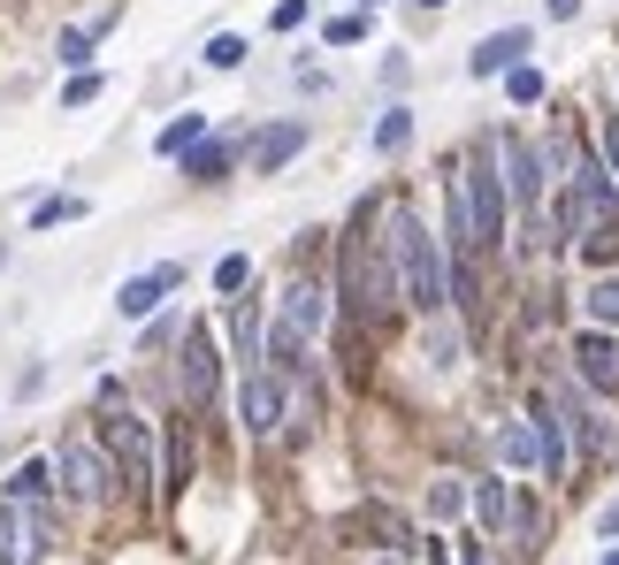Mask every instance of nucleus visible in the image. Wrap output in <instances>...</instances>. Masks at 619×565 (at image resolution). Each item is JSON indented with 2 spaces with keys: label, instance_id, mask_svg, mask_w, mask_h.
<instances>
[{
  "label": "nucleus",
  "instance_id": "obj_1",
  "mask_svg": "<svg viewBox=\"0 0 619 565\" xmlns=\"http://www.w3.org/2000/svg\"><path fill=\"white\" fill-rule=\"evenodd\" d=\"M336 298H344V321H360V329H390V313H398V276L383 253V199H360V214L336 245Z\"/></svg>",
  "mask_w": 619,
  "mask_h": 565
},
{
  "label": "nucleus",
  "instance_id": "obj_2",
  "mask_svg": "<svg viewBox=\"0 0 619 565\" xmlns=\"http://www.w3.org/2000/svg\"><path fill=\"white\" fill-rule=\"evenodd\" d=\"M383 253H390V276H398V298L413 313H444L452 306V282H444V245L429 237V222L406 207V199H383Z\"/></svg>",
  "mask_w": 619,
  "mask_h": 565
},
{
  "label": "nucleus",
  "instance_id": "obj_3",
  "mask_svg": "<svg viewBox=\"0 0 619 565\" xmlns=\"http://www.w3.org/2000/svg\"><path fill=\"white\" fill-rule=\"evenodd\" d=\"M452 184H460V207H466V230H474V253H489L497 237H505V176H497V145L474 139L452 160Z\"/></svg>",
  "mask_w": 619,
  "mask_h": 565
},
{
  "label": "nucleus",
  "instance_id": "obj_4",
  "mask_svg": "<svg viewBox=\"0 0 619 565\" xmlns=\"http://www.w3.org/2000/svg\"><path fill=\"white\" fill-rule=\"evenodd\" d=\"M54 489H62L69 505H108V497H115V458L100 451L92 428H69V435H62V451H54Z\"/></svg>",
  "mask_w": 619,
  "mask_h": 565
},
{
  "label": "nucleus",
  "instance_id": "obj_5",
  "mask_svg": "<svg viewBox=\"0 0 619 565\" xmlns=\"http://www.w3.org/2000/svg\"><path fill=\"white\" fill-rule=\"evenodd\" d=\"M92 435H100V451L115 458V481L139 489V497H154V421L131 413V406H108Z\"/></svg>",
  "mask_w": 619,
  "mask_h": 565
},
{
  "label": "nucleus",
  "instance_id": "obj_6",
  "mask_svg": "<svg viewBox=\"0 0 619 565\" xmlns=\"http://www.w3.org/2000/svg\"><path fill=\"white\" fill-rule=\"evenodd\" d=\"M489 145H497L505 207H512L520 222H535V214H543V145L528 139V131H489Z\"/></svg>",
  "mask_w": 619,
  "mask_h": 565
},
{
  "label": "nucleus",
  "instance_id": "obj_7",
  "mask_svg": "<svg viewBox=\"0 0 619 565\" xmlns=\"http://www.w3.org/2000/svg\"><path fill=\"white\" fill-rule=\"evenodd\" d=\"M176 375H184V406H191V413H214V406H222V352H214V329H207V321L184 329Z\"/></svg>",
  "mask_w": 619,
  "mask_h": 565
},
{
  "label": "nucleus",
  "instance_id": "obj_8",
  "mask_svg": "<svg viewBox=\"0 0 619 565\" xmlns=\"http://www.w3.org/2000/svg\"><path fill=\"white\" fill-rule=\"evenodd\" d=\"M284 421H291V390L268 367H245V383H237V428L253 443H268V435H284Z\"/></svg>",
  "mask_w": 619,
  "mask_h": 565
},
{
  "label": "nucleus",
  "instance_id": "obj_9",
  "mask_svg": "<svg viewBox=\"0 0 619 565\" xmlns=\"http://www.w3.org/2000/svg\"><path fill=\"white\" fill-rule=\"evenodd\" d=\"M168 290H184V261H161L146 276H131L115 290V313H123V321H154L161 306H168Z\"/></svg>",
  "mask_w": 619,
  "mask_h": 565
},
{
  "label": "nucleus",
  "instance_id": "obj_10",
  "mask_svg": "<svg viewBox=\"0 0 619 565\" xmlns=\"http://www.w3.org/2000/svg\"><path fill=\"white\" fill-rule=\"evenodd\" d=\"M344 535H367L383 558H413V551H421L413 520H406V512H390V505H367V512H352V520H344Z\"/></svg>",
  "mask_w": 619,
  "mask_h": 565
},
{
  "label": "nucleus",
  "instance_id": "obj_11",
  "mask_svg": "<svg viewBox=\"0 0 619 565\" xmlns=\"http://www.w3.org/2000/svg\"><path fill=\"white\" fill-rule=\"evenodd\" d=\"M574 375H582L597 398L619 406V344H612V329H582V336H574Z\"/></svg>",
  "mask_w": 619,
  "mask_h": 565
},
{
  "label": "nucleus",
  "instance_id": "obj_12",
  "mask_svg": "<svg viewBox=\"0 0 619 565\" xmlns=\"http://www.w3.org/2000/svg\"><path fill=\"white\" fill-rule=\"evenodd\" d=\"M535 54V31L528 23H505V31H489L474 54H466V77H505V69H520Z\"/></svg>",
  "mask_w": 619,
  "mask_h": 565
},
{
  "label": "nucleus",
  "instance_id": "obj_13",
  "mask_svg": "<svg viewBox=\"0 0 619 565\" xmlns=\"http://www.w3.org/2000/svg\"><path fill=\"white\" fill-rule=\"evenodd\" d=\"M307 123H299V115H291V123H268V131H253V145H245V168H253V176H276V168H291V160H299V153H307Z\"/></svg>",
  "mask_w": 619,
  "mask_h": 565
},
{
  "label": "nucleus",
  "instance_id": "obj_14",
  "mask_svg": "<svg viewBox=\"0 0 619 565\" xmlns=\"http://www.w3.org/2000/svg\"><path fill=\"white\" fill-rule=\"evenodd\" d=\"M329 313H336V306H329V282H313V276H291V282H284V306H276V321H291L307 344L321 336V329H329Z\"/></svg>",
  "mask_w": 619,
  "mask_h": 565
},
{
  "label": "nucleus",
  "instance_id": "obj_15",
  "mask_svg": "<svg viewBox=\"0 0 619 565\" xmlns=\"http://www.w3.org/2000/svg\"><path fill=\"white\" fill-rule=\"evenodd\" d=\"M505 543H512L520 558H543V543H551V505H543L535 489H512V512H505Z\"/></svg>",
  "mask_w": 619,
  "mask_h": 565
},
{
  "label": "nucleus",
  "instance_id": "obj_16",
  "mask_svg": "<svg viewBox=\"0 0 619 565\" xmlns=\"http://www.w3.org/2000/svg\"><path fill=\"white\" fill-rule=\"evenodd\" d=\"M497 466H505V474H543V435H535L528 413L497 421Z\"/></svg>",
  "mask_w": 619,
  "mask_h": 565
},
{
  "label": "nucleus",
  "instance_id": "obj_17",
  "mask_svg": "<svg viewBox=\"0 0 619 565\" xmlns=\"http://www.w3.org/2000/svg\"><path fill=\"white\" fill-rule=\"evenodd\" d=\"M466 497H474V528L497 543L505 535V512H512V474H482V481H466Z\"/></svg>",
  "mask_w": 619,
  "mask_h": 565
},
{
  "label": "nucleus",
  "instance_id": "obj_18",
  "mask_svg": "<svg viewBox=\"0 0 619 565\" xmlns=\"http://www.w3.org/2000/svg\"><path fill=\"white\" fill-rule=\"evenodd\" d=\"M0 497H8V505H23V512L54 505V458H23V466L0 481Z\"/></svg>",
  "mask_w": 619,
  "mask_h": 565
},
{
  "label": "nucleus",
  "instance_id": "obj_19",
  "mask_svg": "<svg viewBox=\"0 0 619 565\" xmlns=\"http://www.w3.org/2000/svg\"><path fill=\"white\" fill-rule=\"evenodd\" d=\"M230 168H237V145L230 139H199L184 153V184H222Z\"/></svg>",
  "mask_w": 619,
  "mask_h": 565
},
{
  "label": "nucleus",
  "instance_id": "obj_20",
  "mask_svg": "<svg viewBox=\"0 0 619 565\" xmlns=\"http://www.w3.org/2000/svg\"><path fill=\"white\" fill-rule=\"evenodd\" d=\"M108 31H115V8H108V15H100V23H69V31H62V38H54V54H62V62H69V77H77V69H92V46H100V38H108Z\"/></svg>",
  "mask_w": 619,
  "mask_h": 565
},
{
  "label": "nucleus",
  "instance_id": "obj_21",
  "mask_svg": "<svg viewBox=\"0 0 619 565\" xmlns=\"http://www.w3.org/2000/svg\"><path fill=\"white\" fill-rule=\"evenodd\" d=\"M199 139H214V131H207V115L191 108V115H176V123H168V131L154 139V153H161V160H184V153H191Z\"/></svg>",
  "mask_w": 619,
  "mask_h": 565
},
{
  "label": "nucleus",
  "instance_id": "obj_22",
  "mask_svg": "<svg viewBox=\"0 0 619 565\" xmlns=\"http://www.w3.org/2000/svg\"><path fill=\"white\" fill-rule=\"evenodd\" d=\"M582 306H589V329H619V276H589Z\"/></svg>",
  "mask_w": 619,
  "mask_h": 565
},
{
  "label": "nucleus",
  "instance_id": "obj_23",
  "mask_svg": "<svg viewBox=\"0 0 619 565\" xmlns=\"http://www.w3.org/2000/svg\"><path fill=\"white\" fill-rule=\"evenodd\" d=\"M406 145H413V108L398 100V108L375 115V153H406Z\"/></svg>",
  "mask_w": 619,
  "mask_h": 565
},
{
  "label": "nucleus",
  "instance_id": "obj_24",
  "mask_svg": "<svg viewBox=\"0 0 619 565\" xmlns=\"http://www.w3.org/2000/svg\"><path fill=\"white\" fill-rule=\"evenodd\" d=\"M62 222H85V199L77 191H54V199L31 207V230H62Z\"/></svg>",
  "mask_w": 619,
  "mask_h": 565
},
{
  "label": "nucleus",
  "instance_id": "obj_25",
  "mask_svg": "<svg viewBox=\"0 0 619 565\" xmlns=\"http://www.w3.org/2000/svg\"><path fill=\"white\" fill-rule=\"evenodd\" d=\"M460 512H466L460 474H436V481H429V520H460Z\"/></svg>",
  "mask_w": 619,
  "mask_h": 565
},
{
  "label": "nucleus",
  "instance_id": "obj_26",
  "mask_svg": "<svg viewBox=\"0 0 619 565\" xmlns=\"http://www.w3.org/2000/svg\"><path fill=\"white\" fill-rule=\"evenodd\" d=\"M199 62H207V69H245V38H237V31H214V38L199 46Z\"/></svg>",
  "mask_w": 619,
  "mask_h": 565
},
{
  "label": "nucleus",
  "instance_id": "obj_27",
  "mask_svg": "<svg viewBox=\"0 0 619 565\" xmlns=\"http://www.w3.org/2000/svg\"><path fill=\"white\" fill-rule=\"evenodd\" d=\"M505 100H512V108H535V100H543V69H535V62L505 69Z\"/></svg>",
  "mask_w": 619,
  "mask_h": 565
},
{
  "label": "nucleus",
  "instance_id": "obj_28",
  "mask_svg": "<svg viewBox=\"0 0 619 565\" xmlns=\"http://www.w3.org/2000/svg\"><path fill=\"white\" fill-rule=\"evenodd\" d=\"M245 282H253V261H245V253H222V261H214V290H222V298H237Z\"/></svg>",
  "mask_w": 619,
  "mask_h": 565
},
{
  "label": "nucleus",
  "instance_id": "obj_29",
  "mask_svg": "<svg viewBox=\"0 0 619 565\" xmlns=\"http://www.w3.org/2000/svg\"><path fill=\"white\" fill-rule=\"evenodd\" d=\"M100 92H108V77H100V69H77V77L62 85V108H92Z\"/></svg>",
  "mask_w": 619,
  "mask_h": 565
},
{
  "label": "nucleus",
  "instance_id": "obj_30",
  "mask_svg": "<svg viewBox=\"0 0 619 565\" xmlns=\"http://www.w3.org/2000/svg\"><path fill=\"white\" fill-rule=\"evenodd\" d=\"M367 38V15H329L321 23V46H360Z\"/></svg>",
  "mask_w": 619,
  "mask_h": 565
},
{
  "label": "nucleus",
  "instance_id": "obj_31",
  "mask_svg": "<svg viewBox=\"0 0 619 565\" xmlns=\"http://www.w3.org/2000/svg\"><path fill=\"white\" fill-rule=\"evenodd\" d=\"M452 565H489V535H482V528H460V535H452Z\"/></svg>",
  "mask_w": 619,
  "mask_h": 565
},
{
  "label": "nucleus",
  "instance_id": "obj_32",
  "mask_svg": "<svg viewBox=\"0 0 619 565\" xmlns=\"http://www.w3.org/2000/svg\"><path fill=\"white\" fill-rule=\"evenodd\" d=\"M184 481H191V435L176 428V443H168V497H176Z\"/></svg>",
  "mask_w": 619,
  "mask_h": 565
},
{
  "label": "nucleus",
  "instance_id": "obj_33",
  "mask_svg": "<svg viewBox=\"0 0 619 565\" xmlns=\"http://www.w3.org/2000/svg\"><path fill=\"white\" fill-rule=\"evenodd\" d=\"M597 160L612 168V184H619V115H605V131H597Z\"/></svg>",
  "mask_w": 619,
  "mask_h": 565
},
{
  "label": "nucleus",
  "instance_id": "obj_34",
  "mask_svg": "<svg viewBox=\"0 0 619 565\" xmlns=\"http://www.w3.org/2000/svg\"><path fill=\"white\" fill-rule=\"evenodd\" d=\"M307 15H313V0H276V15H268V23H276V31H299Z\"/></svg>",
  "mask_w": 619,
  "mask_h": 565
},
{
  "label": "nucleus",
  "instance_id": "obj_35",
  "mask_svg": "<svg viewBox=\"0 0 619 565\" xmlns=\"http://www.w3.org/2000/svg\"><path fill=\"white\" fill-rule=\"evenodd\" d=\"M139 344H146V352H168V344H176V321L161 313V321H154V329H146V336H139Z\"/></svg>",
  "mask_w": 619,
  "mask_h": 565
},
{
  "label": "nucleus",
  "instance_id": "obj_36",
  "mask_svg": "<svg viewBox=\"0 0 619 565\" xmlns=\"http://www.w3.org/2000/svg\"><path fill=\"white\" fill-rule=\"evenodd\" d=\"M421 565H452V535H444V543H429V551H421Z\"/></svg>",
  "mask_w": 619,
  "mask_h": 565
},
{
  "label": "nucleus",
  "instance_id": "obj_37",
  "mask_svg": "<svg viewBox=\"0 0 619 565\" xmlns=\"http://www.w3.org/2000/svg\"><path fill=\"white\" fill-rule=\"evenodd\" d=\"M597 535H605V543H619V505H612V512H597Z\"/></svg>",
  "mask_w": 619,
  "mask_h": 565
},
{
  "label": "nucleus",
  "instance_id": "obj_38",
  "mask_svg": "<svg viewBox=\"0 0 619 565\" xmlns=\"http://www.w3.org/2000/svg\"><path fill=\"white\" fill-rule=\"evenodd\" d=\"M582 15V0H551V23H574Z\"/></svg>",
  "mask_w": 619,
  "mask_h": 565
},
{
  "label": "nucleus",
  "instance_id": "obj_39",
  "mask_svg": "<svg viewBox=\"0 0 619 565\" xmlns=\"http://www.w3.org/2000/svg\"><path fill=\"white\" fill-rule=\"evenodd\" d=\"M375 565H413V558H375Z\"/></svg>",
  "mask_w": 619,
  "mask_h": 565
},
{
  "label": "nucleus",
  "instance_id": "obj_40",
  "mask_svg": "<svg viewBox=\"0 0 619 565\" xmlns=\"http://www.w3.org/2000/svg\"><path fill=\"white\" fill-rule=\"evenodd\" d=\"M605 565H619V551H605Z\"/></svg>",
  "mask_w": 619,
  "mask_h": 565
},
{
  "label": "nucleus",
  "instance_id": "obj_41",
  "mask_svg": "<svg viewBox=\"0 0 619 565\" xmlns=\"http://www.w3.org/2000/svg\"><path fill=\"white\" fill-rule=\"evenodd\" d=\"M360 8H383V0H360Z\"/></svg>",
  "mask_w": 619,
  "mask_h": 565
},
{
  "label": "nucleus",
  "instance_id": "obj_42",
  "mask_svg": "<svg viewBox=\"0 0 619 565\" xmlns=\"http://www.w3.org/2000/svg\"><path fill=\"white\" fill-rule=\"evenodd\" d=\"M421 8H444V0H421Z\"/></svg>",
  "mask_w": 619,
  "mask_h": 565
}]
</instances>
